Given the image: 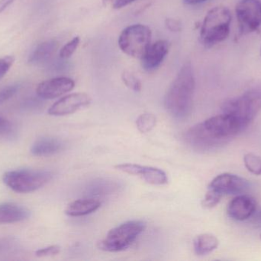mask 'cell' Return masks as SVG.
I'll use <instances>...</instances> for the list:
<instances>
[{"instance_id": "cell-1", "label": "cell", "mask_w": 261, "mask_h": 261, "mask_svg": "<svg viewBox=\"0 0 261 261\" xmlns=\"http://www.w3.org/2000/svg\"><path fill=\"white\" fill-rule=\"evenodd\" d=\"M194 72L190 62L185 63L178 72L164 98V106L169 114L178 120L187 118L193 108Z\"/></svg>"}, {"instance_id": "cell-2", "label": "cell", "mask_w": 261, "mask_h": 261, "mask_svg": "<svg viewBox=\"0 0 261 261\" xmlns=\"http://www.w3.org/2000/svg\"><path fill=\"white\" fill-rule=\"evenodd\" d=\"M231 15L225 6H216L204 18L201 26L200 40L207 49L227 39L230 34Z\"/></svg>"}, {"instance_id": "cell-3", "label": "cell", "mask_w": 261, "mask_h": 261, "mask_svg": "<svg viewBox=\"0 0 261 261\" xmlns=\"http://www.w3.org/2000/svg\"><path fill=\"white\" fill-rule=\"evenodd\" d=\"M261 110V88L248 90L241 96L226 100L222 104V113L236 118L245 129L254 121Z\"/></svg>"}, {"instance_id": "cell-4", "label": "cell", "mask_w": 261, "mask_h": 261, "mask_svg": "<svg viewBox=\"0 0 261 261\" xmlns=\"http://www.w3.org/2000/svg\"><path fill=\"white\" fill-rule=\"evenodd\" d=\"M146 223L143 221H129L109 231L105 239L98 244L102 251L119 252L129 248L144 231Z\"/></svg>"}, {"instance_id": "cell-5", "label": "cell", "mask_w": 261, "mask_h": 261, "mask_svg": "<svg viewBox=\"0 0 261 261\" xmlns=\"http://www.w3.org/2000/svg\"><path fill=\"white\" fill-rule=\"evenodd\" d=\"M52 174L45 170H15L3 175V182L12 191L29 193L36 191L48 183Z\"/></svg>"}, {"instance_id": "cell-6", "label": "cell", "mask_w": 261, "mask_h": 261, "mask_svg": "<svg viewBox=\"0 0 261 261\" xmlns=\"http://www.w3.org/2000/svg\"><path fill=\"white\" fill-rule=\"evenodd\" d=\"M151 30L142 24L132 25L123 29L119 37V46L128 56L140 58L145 53L151 41Z\"/></svg>"}, {"instance_id": "cell-7", "label": "cell", "mask_w": 261, "mask_h": 261, "mask_svg": "<svg viewBox=\"0 0 261 261\" xmlns=\"http://www.w3.org/2000/svg\"><path fill=\"white\" fill-rule=\"evenodd\" d=\"M241 35L251 33L261 26V3L259 0H242L236 7Z\"/></svg>"}, {"instance_id": "cell-8", "label": "cell", "mask_w": 261, "mask_h": 261, "mask_svg": "<svg viewBox=\"0 0 261 261\" xmlns=\"http://www.w3.org/2000/svg\"><path fill=\"white\" fill-rule=\"evenodd\" d=\"M184 139L192 149L199 152L215 151L227 144L207 130L203 123H199L189 129Z\"/></svg>"}, {"instance_id": "cell-9", "label": "cell", "mask_w": 261, "mask_h": 261, "mask_svg": "<svg viewBox=\"0 0 261 261\" xmlns=\"http://www.w3.org/2000/svg\"><path fill=\"white\" fill-rule=\"evenodd\" d=\"M202 123L216 137L227 144L244 130L236 118L226 113L208 118Z\"/></svg>"}, {"instance_id": "cell-10", "label": "cell", "mask_w": 261, "mask_h": 261, "mask_svg": "<svg viewBox=\"0 0 261 261\" xmlns=\"http://www.w3.org/2000/svg\"><path fill=\"white\" fill-rule=\"evenodd\" d=\"M251 184L249 181L231 173L219 175L208 185V188L215 190L222 196L244 194L249 190Z\"/></svg>"}, {"instance_id": "cell-11", "label": "cell", "mask_w": 261, "mask_h": 261, "mask_svg": "<svg viewBox=\"0 0 261 261\" xmlns=\"http://www.w3.org/2000/svg\"><path fill=\"white\" fill-rule=\"evenodd\" d=\"M115 168L122 173L138 176L151 185H165L168 182L167 174L163 170L155 167H145L138 164L123 163L116 165Z\"/></svg>"}, {"instance_id": "cell-12", "label": "cell", "mask_w": 261, "mask_h": 261, "mask_svg": "<svg viewBox=\"0 0 261 261\" xmlns=\"http://www.w3.org/2000/svg\"><path fill=\"white\" fill-rule=\"evenodd\" d=\"M91 103V98L85 93H73L67 95L55 102L49 108L51 116H61L72 114Z\"/></svg>"}, {"instance_id": "cell-13", "label": "cell", "mask_w": 261, "mask_h": 261, "mask_svg": "<svg viewBox=\"0 0 261 261\" xmlns=\"http://www.w3.org/2000/svg\"><path fill=\"white\" fill-rule=\"evenodd\" d=\"M74 86L73 80L66 77H59L40 83L36 92L39 98L51 100L71 91Z\"/></svg>"}, {"instance_id": "cell-14", "label": "cell", "mask_w": 261, "mask_h": 261, "mask_svg": "<svg viewBox=\"0 0 261 261\" xmlns=\"http://www.w3.org/2000/svg\"><path fill=\"white\" fill-rule=\"evenodd\" d=\"M169 50L170 43L167 40H159L153 44H150L141 57V67L146 72H154L161 65Z\"/></svg>"}, {"instance_id": "cell-15", "label": "cell", "mask_w": 261, "mask_h": 261, "mask_svg": "<svg viewBox=\"0 0 261 261\" xmlns=\"http://www.w3.org/2000/svg\"><path fill=\"white\" fill-rule=\"evenodd\" d=\"M255 200L247 195H238L234 197L227 208L228 216L233 220L243 222L252 217L256 211Z\"/></svg>"}, {"instance_id": "cell-16", "label": "cell", "mask_w": 261, "mask_h": 261, "mask_svg": "<svg viewBox=\"0 0 261 261\" xmlns=\"http://www.w3.org/2000/svg\"><path fill=\"white\" fill-rule=\"evenodd\" d=\"M59 47L57 40L50 39L38 44L29 57V62L35 65L44 64L51 59Z\"/></svg>"}, {"instance_id": "cell-17", "label": "cell", "mask_w": 261, "mask_h": 261, "mask_svg": "<svg viewBox=\"0 0 261 261\" xmlns=\"http://www.w3.org/2000/svg\"><path fill=\"white\" fill-rule=\"evenodd\" d=\"M30 216L27 208L13 203L0 204V224L22 222Z\"/></svg>"}, {"instance_id": "cell-18", "label": "cell", "mask_w": 261, "mask_h": 261, "mask_svg": "<svg viewBox=\"0 0 261 261\" xmlns=\"http://www.w3.org/2000/svg\"><path fill=\"white\" fill-rule=\"evenodd\" d=\"M100 205L99 199L87 197L70 203L67 206L65 213L70 217H81L94 212L99 209Z\"/></svg>"}, {"instance_id": "cell-19", "label": "cell", "mask_w": 261, "mask_h": 261, "mask_svg": "<svg viewBox=\"0 0 261 261\" xmlns=\"http://www.w3.org/2000/svg\"><path fill=\"white\" fill-rule=\"evenodd\" d=\"M64 148L62 141L57 138L44 137L38 139L32 147V154L36 156H49L59 153Z\"/></svg>"}, {"instance_id": "cell-20", "label": "cell", "mask_w": 261, "mask_h": 261, "mask_svg": "<svg viewBox=\"0 0 261 261\" xmlns=\"http://www.w3.org/2000/svg\"><path fill=\"white\" fill-rule=\"evenodd\" d=\"M119 188V184L114 181L98 179L93 181L86 188L85 196L89 198L99 197L114 193Z\"/></svg>"}, {"instance_id": "cell-21", "label": "cell", "mask_w": 261, "mask_h": 261, "mask_svg": "<svg viewBox=\"0 0 261 261\" xmlns=\"http://www.w3.org/2000/svg\"><path fill=\"white\" fill-rule=\"evenodd\" d=\"M219 245L217 238L211 234H199L193 242L195 253L199 256L210 254L218 248Z\"/></svg>"}, {"instance_id": "cell-22", "label": "cell", "mask_w": 261, "mask_h": 261, "mask_svg": "<svg viewBox=\"0 0 261 261\" xmlns=\"http://www.w3.org/2000/svg\"><path fill=\"white\" fill-rule=\"evenodd\" d=\"M156 124V117L153 113H144L140 115L136 121L138 130L141 133H147L151 131Z\"/></svg>"}, {"instance_id": "cell-23", "label": "cell", "mask_w": 261, "mask_h": 261, "mask_svg": "<svg viewBox=\"0 0 261 261\" xmlns=\"http://www.w3.org/2000/svg\"><path fill=\"white\" fill-rule=\"evenodd\" d=\"M244 162L247 170L255 175L261 176V158L254 153H247L244 156Z\"/></svg>"}, {"instance_id": "cell-24", "label": "cell", "mask_w": 261, "mask_h": 261, "mask_svg": "<svg viewBox=\"0 0 261 261\" xmlns=\"http://www.w3.org/2000/svg\"><path fill=\"white\" fill-rule=\"evenodd\" d=\"M222 195L217 193L215 190L208 188V191L205 194V197L202 201V208L205 209H212L215 208L220 202Z\"/></svg>"}, {"instance_id": "cell-25", "label": "cell", "mask_w": 261, "mask_h": 261, "mask_svg": "<svg viewBox=\"0 0 261 261\" xmlns=\"http://www.w3.org/2000/svg\"><path fill=\"white\" fill-rule=\"evenodd\" d=\"M122 79L127 87L135 92L141 91V83L140 80L130 72H124L122 75Z\"/></svg>"}, {"instance_id": "cell-26", "label": "cell", "mask_w": 261, "mask_h": 261, "mask_svg": "<svg viewBox=\"0 0 261 261\" xmlns=\"http://www.w3.org/2000/svg\"><path fill=\"white\" fill-rule=\"evenodd\" d=\"M81 42V38L79 36L74 37L71 41L67 42L62 49L60 50L59 55L62 59H67L72 56L76 52Z\"/></svg>"}, {"instance_id": "cell-27", "label": "cell", "mask_w": 261, "mask_h": 261, "mask_svg": "<svg viewBox=\"0 0 261 261\" xmlns=\"http://www.w3.org/2000/svg\"><path fill=\"white\" fill-rule=\"evenodd\" d=\"M19 88L18 85H12L5 87L0 91V105L12 98Z\"/></svg>"}, {"instance_id": "cell-28", "label": "cell", "mask_w": 261, "mask_h": 261, "mask_svg": "<svg viewBox=\"0 0 261 261\" xmlns=\"http://www.w3.org/2000/svg\"><path fill=\"white\" fill-rule=\"evenodd\" d=\"M15 61L13 56H5L0 58V79L9 72Z\"/></svg>"}, {"instance_id": "cell-29", "label": "cell", "mask_w": 261, "mask_h": 261, "mask_svg": "<svg viewBox=\"0 0 261 261\" xmlns=\"http://www.w3.org/2000/svg\"><path fill=\"white\" fill-rule=\"evenodd\" d=\"M61 251V248L58 245H52L47 248H41L35 253V255L38 257H49V256H55L59 254Z\"/></svg>"}, {"instance_id": "cell-30", "label": "cell", "mask_w": 261, "mask_h": 261, "mask_svg": "<svg viewBox=\"0 0 261 261\" xmlns=\"http://www.w3.org/2000/svg\"><path fill=\"white\" fill-rule=\"evenodd\" d=\"M135 1L137 0H102V3L106 6H110L113 9H119L128 6Z\"/></svg>"}, {"instance_id": "cell-31", "label": "cell", "mask_w": 261, "mask_h": 261, "mask_svg": "<svg viewBox=\"0 0 261 261\" xmlns=\"http://www.w3.org/2000/svg\"><path fill=\"white\" fill-rule=\"evenodd\" d=\"M165 25L169 30L173 32H179L182 30V24L179 20L168 18L166 19Z\"/></svg>"}, {"instance_id": "cell-32", "label": "cell", "mask_w": 261, "mask_h": 261, "mask_svg": "<svg viewBox=\"0 0 261 261\" xmlns=\"http://www.w3.org/2000/svg\"><path fill=\"white\" fill-rule=\"evenodd\" d=\"M12 131V123L3 116H0V135L9 134Z\"/></svg>"}, {"instance_id": "cell-33", "label": "cell", "mask_w": 261, "mask_h": 261, "mask_svg": "<svg viewBox=\"0 0 261 261\" xmlns=\"http://www.w3.org/2000/svg\"><path fill=\"white\" fill-rule=\"evenodd\" d=\"M14 1L15 0H0V13L7 9L8 6H10Z\"/></svg>"}, {"instance_id": "cell-34", "label": "cell", "mask_w": 261, "mask_h": 261, "mask_svg": "<svg viewBox=\"0 0 261 261\" xmlns=\"http://www.w3.org/2000/svg\"><path fill=\"white\" fill-rule=\"evenodd\" d=\"M253 223L254 225H257V226L261 227V209L260 211H257V213L254 212V214L253 215Z\"/></svg>"}, {"instance_id": "cell-35", "label": "cell", "mask_w": 261, "mask_h": 261, "mask_svg": "<svg viewBox=\"0 0 261 261\" xmlns=\"http://www.w3.org/2000/svg\"><path fill=\"white\" fill-rule=\"evenodd\" d=\"M207 0H184V3L188 6H195V5L201 4L205 3Z\"/></svg>"}, {"instance_id": "cell-36", "label": "cell", "mask_w": 261, "mask_h": 261, "mask_svg": "<svg viewBox=\"0 0 261 261\" xmlns=\"http://www.w3.org/2000/svg\"><path fill=\"white\" fill-rule=\"evenodd\" d=\"M260 55H261V48H260Z\"/></svg>"}, {"instance_id": "cell-37", "label": "cell", "mask_w": 261, "mask_h": 261, "mask_svg": "<svg viewBox=\"0 0 261 261\" xmlns=\"http://www.w3.org/2000/svg\"><path fill=\"white\" fill-rule=\"evenodd\" d=\"M260 239H261V235H260Z\"/></svg>"}]
</instances>
